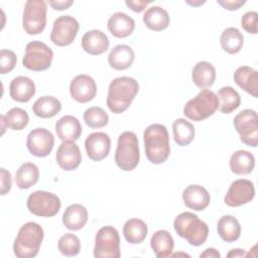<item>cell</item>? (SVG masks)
I'll use <instances>...</instances> for the list:
<instances>
[{"mask_svg": "<svg viewBox=\"0 0 258 258\" xmlns=\"http://www.w3.org/2000/svg\"><path fill=\"white\" fill-rule=\"evenodd\" d=\"M219 108L217 95L211 90H202L195 98L188 100L183 107V114L192 121H203L212 116Z\"/></svg>", "mask_w": 258, "mask_h": 258, "instance_id": "cell-6", "label": "cell"}, {"mask_svg": "<svg viewBox=\"0 0 258 258\" xmlns=\"http://www.w3.org/2000/svg\"><path fill=\"white\" fill-rule=\"evenodd\" d=\"M218 4H220L223 8L233 11L239 9L241 6H243L246 1L245 0H218Z\"/></svg>", "mask_w": 258, "mask_h": 258, "instance_id": "cell-43", "label": "cell"}, {"mask_svg": "<svg viewBox=\"0 0 258 258\" xmlns=\"http://www.w3.org/2000/svg\"><path fill=\"white\" fill-rule=\"evenodd\" d=\"M134 58V50L129 45L118 44L111 49L108 55V62L112 69L123 71L132 66Z\"/></svg>", "mask_w": 258, "mask_h": 258, "instance_id": "cell-24", "label": "cell"}, {"mask_svg": "<svg viewBox=\"0 0 258 258\" xmlns=\"http://www.w3.org/2000/svg\"><path fill=\"white\" fill-rule=\"evenodd\" d=\"M255 166V157L247 150H237L230 158V168L238 175L249 174Z\"/></svg>", "mask_w": 258, "mask_h": 258, "instance_id": "cell-28", "label": "cell"}, {"mask_svg": "<svg viewBox=\"0 0 258 258\" xmlns=\"http://www.w3.org/2000/svg\"><path fill=\"white\" fill-rule=\"evenodd\" d=\"M120 255L118 231L112 226L102 227L95 237L94 256L96 258H119Z\"/></svg>", "mask_w": 258, "mask_h": 258, "instance_id": "cell-9", "label": "cell"}, {"mask_svg": "<svg viewBox=\"0 0 258 258\" xmlns=\"http://www.w3.org/2000/svg\"><path fill=\"white\" fill-rule=\"evenodd\" d=\"M139 158L140 153L136 134L131 131H124L120 134L117 142L116 164L124 171H131L138 165Z\"/></svg>", "mask_w": 258, "mask_h": 258, "instance_id": "cell-5", "label": "cell"}, {"mask_svg": "<svg viewBox=\"0 0 258 258\" xmlns=\"http://www.w3.org/2000/svg\"><path fill=\"white\" fill-rule=\"evenodd\" d=\"M144 148L147 159L153 164L163 163L170 154L169 135L161 124L149 125L144 133Z\"/></svg>", "mask_w": 258, "mask_h": 258, "instance_id": "cell-2", "label": "cell"}, {"mask_svg": "<svg viewBox=\"0 0 258 258\" xmlns=\"http://www.w3.org/2000/svg\"><path fill=\"white\" fill-rule=\"evenodd\" d=\"M53 51L41 41H30L25 46V53L22 59L23 66L33 72L47 70L52 61Z\"/></svg>", "mask_w": 258, "mask_h": 258, "instance_id": "cell-8", "label": "cell"}, {"mask_svg": "<svg viewBox=\"0 0 258 258\" xmlns=\"http://www.w3.org/2000/svg\"><path fill=\"white\" fill-rule=\"evenodd\" d=\"M221 255H220V253L216 250V249H214V248H208V249H206L203 253H201V255H200V257L202 258V257H211V258H219Z\"/></svg>", "mask_w": 258, "mask_h": 258, "instance_id": "cell-46", "label": "cell"}, {"mask_svg": "<svg viewBox=\"0 0 258 258\" xmlns=\"http://www.w3.org/2000/svg\"><path fill=\"white\" fill-rule=\"evenodd\" d=\"M219 110L224 114H230L241 104L239 93L232 87H223L218 91Z\"/></svg>", "mask_w": 258, "mask_h": 258, "instance_id": "cell-36", "label": "cell"}, {"mask_svg": "<svg viewBox=\"0 0 258 258\" xmlns=\"http://www.w3.org/2000/svg\"><path fill=\"white\" fill-rule=\"evenodd\" d=\"M88 221V211L80 204H73L67 207L62 215V224L72 231H77L86 225Z\"/></svg>", "mask_w": 258, "mask_h": 258, "instance_id": "cell-25", "label": "cell"}, {"mask_svg": "<svg viewBox=\"0 0 258 258\" xmlns=\"http://www.w3.org/2000/svg\"><path fill=\"white\" fill-rule=\"evenodd\" d=\"M84 121L90 128H102L109 122V116L101 107H91L84 113Z\"/></svg>", "mask_w": 258, "mask_h": 258, "instance_id": "cell-38", "label": "cell"}, {"mask_svg": "<svg viewBox=\"0 0 258 258\" xmlns=\"http://www.w3.org/2000/svg\"><path fill=\"white\" fill-rule=\"evenodd\" d=\"M80 25L71 15H61L56 18L50 32V40L57 46H67L75 40Z\"/></svg>", "mask_w": 258, "mask_h": 258, "instance_id": "cell-12", "label": "cell"}, {"mask_svg": "<svg viewBox=\"0 0 258 258\" xmlns=\"http://www.w3.org/2000/svg\"><path fill=\"white\" fill-rule=\"evenodd\" d=\"M1 125H2V134L4 133L5 128L11 130H22L26 127L29 121L28 114L25 110L21 108H12L5 115H1Z\"/></svg>", "mask_w": 258, "mask_h": 258, "instance_id": "cell-33", "label": "cell"}, {"mask_svg": "<svg viewBox=\"0 0 258 258\" xmlns=\"http://www.w3.org/2000/svg\"><path fill=\"white\" fill-rule=\"evenodd\" d=\"M61 103L52 96H43L38 98L33 106L32 111L35 116L40 118H51L59 113Z\"/></svg>", "mask_w": 258, "mask_h": 258, "instance_id": "cell-32", "label": "cell"}, {"mask_svg": "<svg viewBox=\"0 0 258 258\" xmlns=\"http://www.w3.org/2000/svg\"><path fill=\"white\" fill-rule=\"evenodd\" d=\"M150 1H125V4L134 12H141L145 9L147 4H149Z\"/></svg>", "mask_w": 258, "mask_h": 258, "instance_id": "cell-44", "label": "cell"}, {"mask_svg": "<svg viewBox=\"0 0 258 258\" xmlns=\"http://www.w3.org/2000/svg\"><path fill=\"white\" fill-rule=\"evenodd\" d=\"M139 91L138 82L130 77L114 79L108 89L107 106L111 112L121 114L131 105Z\"/></svg>", "mask_w": 258, "mask_h": 258, "instance_id": "cell-1", "label": "cell"}, {"mask_svg": "<svg viewBox=\"0 0 258 258\" xmlns=\"http://www.w3.org/2000/svg\"><path fill=\"white\" fill-rule=\"evenodd\" d=\"M191 79L201 89L210 88L216 80V70L209 61H199L191 71Z\"/></svg>", "mask_w": 258, "mask_h": 258, "instance_id": "cell-26", "label": "cell"}, {"mask_svg": "<svg viewBox=\"0 0 258 258\" xmlns=\"http://www.w3.org/2000/svg\"><path fill=\"white\" fill-rule=\"evenodd\" d=\"M17 61V57L12 50L1 49L0 50V73L5 75L10 73Z\"/></svg>", "mask_w": 258, "mask_h": 258, "instance_id": "cell-40", "label": "cell"}, {"mask_svg": "<svg viewBox=\"0 0 258 258\" xmlns=\"http://www.w3.org/2000/svg\"><path fill=\"white\" fill-rule=\"evenodd\" d=\"M42 227L34 222L21 226L13 243V251L18 258H33L37 255L43 240Z\"/></svg>", "mask_w": 258, "mask_h": 258, "instance_id": "cell-3", "label": "cell"}, {"mask_svg": "<svg viewBox=\"0 0 258 258\" xmlns=\"http://www.w3.org/2000/svg\"><path fill=\"white\" fill-rule=\"evenodd\" d=\"M87 155L94 161H100L106 158L110 152L111 139L104 132H94L85 140Z\"/></svg>", "mask_w": 258, "mask_h": 258, "instance_id": "cell-16", "label": "cell"}, {"mask_svg": "<svg viewBox=\"0 0 258 258\" xmlns=\"http://www.w3.org/2000/svg\"><path fill=\"white\" fill-rule=\"evenodd\" d=\"M173 228L179 237L185 239L192 246L203 245L209 235L208 225L190 212L179 214L174 219Z\"/></svg>", "mask_w": 258, "mask_h": 258, "instance_id": "cell-4", "label": "cell"}, {"mask_svg": "<svg viewBox=\"0 0 258 258\" xmlns=\"http://www.w3.org/2000/svg\"><path fill=\"white\" fill-rule=\"evenodd\" d=\"M182 200L188 209L194 211H203L210 205L211 197L204 186L190 184L183 189Z\"/></svg>", "mask_w": 258, "mask_h": 258, "instance_id": "cell-18", "label": "cell"}, {"mask_svg": "<svg viewBox=\"0 0 258 258\" xmlns=\"http://www.w3.org/2000/svg\"><path fill=\"white\" fill-rule=\"evenodd\" d=\"M46 2L43 0H28L24 4L22 27L27 34L41 33L46 25Z\"/></svg>", "mask_w": 258, "mask_h": 258, "instance_id": "cell-7", "label": "cell"}, {"mask_svg": "<svg viewBox=\"0 0 258 258\" xmlns=\"http://www.w3.org/2000/svg\"><path fill=\"white\" fill-rule=\"evenodd\" d=\"M9 94L12 100L19 103H26L35 94V84L27 77L18 76L10 83Z\"/></svg>", "mask_w": 258, "mask_h": 258, "instance_id": "cell-20", "label": "cell"}, {"mask_svg": "<svg viewBox=\"0 0 258 258\" xmlns=\"http://www.w3.org/2000/svg\"><path fill=\"white\" fill-rule=\"evenodd\" d=\"M55 158L57 164L67 171L78 168L82 161L80 148L75 141H62L56 151Z\"/></svg>", "mask_w": 258, "mask_h": 258, "instance_id": "cell-17", "label": "cell"}, {"mask_svg": "<svg viewBox=\"0 0 258 258\" xmlns=\"http://www.w3.org/2000/svg\"><path fill=\"white\" fill-rule=\"evenodd\" d=\"M234 127L240 139L248 146L256 147L258 144V117L254 110L245 109L234 118Z\"/></svg>", "mask_w": 258, "mask_h": 258, "instance_id": "cell-11", "label": "cell"}, {"mask_svg": "<svg viewBox=\"0 0 258 258\" xmlns=\"http://www.w3.org/2000/svg\"><path fill=\"white\" fill-rule=\"evenodd\" d=\"M147 225L137 218L129 219L123 226L124 238L130 244H139L143 242L147 236Z\"/></svg>", "mask_w": 258, "mask_h": 258, "instance_id": "cell-31", "label": "cell"}, {"mask_svg": "<svg viewBox=\"0 0 258 258\" xmlns=\"http://www.w3.org/2000/svg\"><path fill=\"white\" fill-rule=\"evenodd\" d=\"M109 38L101 30L93 29L87 31L82 37L83 49L92 55H100L109 48Z\"/></svg>", "mask_w": 258, "mask_h": 258, "instance_id": "cell-19", "label": "cell"}, {"mask_svg": "<svg viewBox=\"0 0 258 258\" xmlns=\"http://www.w3.org/2000/svg\"><path fill=\"white\" fill-rule=\"evenodd\" d=\"M107 26L113 36L124 38L133 32L135 28V21L126 13L116 12L108 19Z\"/></svg>", "mask_w": 258, "mask_h": 258, "instance_id": "cell-21", "label": "cell"}, {"mask_svg": "<svg viewBox=\"0 0 258 258\" xmlns=\"http://www.w3.org/2000/svg\"><path fill=\"white\" fill-rule=\"evenodd\" d=\"M254 196L255 187L253 182L249 179L241 178L231 183L224 198V202L229 207H240L251 202Z\"/></svg>", "mask_w": 258, "mask_h": 258, "instance_id": "cell-14", "label": "cell"}, {"mask_svg": "<svg viewBox=\"0 0 258 258\" xmlns=\"http://www.w3.org/2000/svg\"><path fill=\"white\" fill-rule=\"evenodd\" d=\"M173 139L179 146L188 145L195 138L196 130L194 125L183 118L176 119L172 124Z\"/></svg>", "mask_w": 258, "mask_h": 258, "instance_id": "cell-37", "label": "cell"}, {"mask_svg": "<svg viewBox=\"0 0 258 258\" xmlns=\"http://www.w3.org/2000/svg\"><path fill=\"white\" fill-rule=\"evenodd\" d=\"M57 248L59 252L64 256H76L81 250V241L76 235L67 233L59 238L57 242Z\"/></svg>", "mask_w": 258, "mask_h": 258, "instance_id": "cell-39", "label": "cell"}, {"mask_svg": "<svg viewBox=\"0 0 258 258\" xmlns=\"http://www.w3.org/2000/svg\"><path fill=\"white\" fill-rule=\"evenodd\" d=\"M150 246L157 258L169 257L173 251V238L166 230L156 231L151 237Z\"/></svg>", "mask_w": 258, "mask_h": 258, "instance_id": "cell-27", "label": "cell"}, {"mask_svg": "<svg viewBox=\"0 0 258 258\" xmlns=\"http://www.w3.org/2000/svg\"><path fill=\"white\" fill-rule=\"evenodd\" d=\"M0 173H1V195L4 196L11 189L12 178H11V173L7 171L5 168H1Z\"/></svg>", "mask_w": 258, "mask_h": 258, "instance_id": "cell-42", "label": "cell"}, {"mask_svg": "<svg viewBox=\"0 0 258 258\" xmlns=\"http://www.w3.org/2000/svg\"><path fill=\"white\" fill-rule=\"evenodd\" d=\"M39 178L38 167L32 162H25L19 166L15 174V183L21 189L34 185Z\"/></svg>", "mask_w": 258, "mask_h": 258, "instance_id": "cell-34", "label": "cell"}, {"mask_svg": "<svg viewBox=\"0 0 258 258\" xmlns=\"http://www.w3.org/2000/svg\"><path fill=\"white\" fill-rule=\"evenodd\" d=\"M143 22L149 29L160 31L169 25L170 18L166 10L160 6H152L145 11L143 15Z\"/></svg>", "mask_w": 258, "mask_h": 258, "instance_id": "cell-29", "label": "cell"}, {"mask_svg": "<svg viewBox=\"0 0 258 258\" xmlns=\"http://www.w3.org/2000/svg\"><path fill=\"white\" fill-rule=\"evenodd\" d=\"M245 255V250L243 249H233L227 254L228 257H244Z\"/></svg>", "mask_w": 258, "mask_h": 258, "instance_id": "cell-47", "label": "cell"}, {"mask_svg": "<svg viewBox=\"0 0 258 258\" xmlns=\"http://www.w3.org/2000/svg\"><path fill=\"white\" fill-rule=\"evenodd\" d=\"M55 132L61 141H76L82 134V125L76 117L67 115L56 121Z\"/></svg>", "mask_w": 258, "mask_h": 258, "instance_id": "cell-22", "label": "cell"}, {"mask_svg": "<svg viewBox=\"0 0 258 258\" xmlns=\"http://www.w3.org/2000/svg\"><path fill=\"white\" fill-rule=\"evenodd\" d=\"M220 42L227 53L235 54L241 50L244 44V36L238 28L228 27L222 32Z\"/></svg>", "mask_w": 258, "mask_h": 258, "instance_id": "cell-35", "label": "cell"}, {"mask_svg": "<svg viewBox=\"0 0 258 258\" xmlns=\"http://www.w3.org/2000/svg\"><path fill=\"white\" fill-rule=\"evenodd\" d=\"M257 19L258 14L255 11L246 12L241 19V25L245 31L248 33L256 34L257 33Z\"/></svg>", "mask_w": 258, "mask_h": 258, "instance_id": "cell-41", "label": "cell"}, {"mask_svg": "<svg viewBox=\"0 0 258 258\" xmlns=\"http://www.w3.org/2000/svg\"><path fill=\"white\" fill-rule=\"evenodd\" d=\"M74 1L72 0H62V1H48V4L54 9V10H64L68 9L71 5H73Z\"/></svg>", "mask_w": 258, "mask_h": 258, "instance_id": "cell-45", "label": "cell"}, {"mask_svg": "<svg viewBox=\"0 0 258 258\" xmlns=\"http://www.w3.org/2000/svg\"><path fill=\"white\" fill-rule=\"evenodd\" d=\"M27 209L30 213L38 217H53L55 216L61 206L59 198L49 191L36 190L27 198Z\"/></svg>", "mask_w": 258, "mask_h": 258, "instance_id": "cell-10", "label": "cell"}, {"mask_svg": "<svg viewBox=\"0 0 258 258\" xmlns=\"http://www.w3.org/2000/svg\"><path fill=\"white\" fill-rule=\"evenodd\" d=\"M70 94L78 103H88L96 97L97 84L88 75H78L70 84Z\"/></svg>", "mask_w": 258, "mask_h": 258, "instance_id": "cell-15", "label": "cell"}, {"mask_svg": "<svg viewBox=\"0 0 258 258\" xmlns=\"http://www.w3.org/2000/svg\"><path fill=\"white\" fill-rule=\"evenodd\" d=\"M54 144L52 133L45 128H35L31 130L26 138V146L28 151L37 157L47 156Z\"/></svg>", "mask_w": 258, "mask_h": 258, "instance_id": "cell-13", "label": "cell"}, {"mask_svg": "<svg viewBox=\"0 0 258 258\" xmlns=\"http://www.w3.org/2000/svg\"><path fill=\"white\" fill-rule=\"evenodd\" d=\"M235 83L248 94L254 98L258 96V73L256 70L242 66L239 67L234 73Z\"/></svg>", "mask_w": 258, "mask_h": 258, "instance_id": "cell-23", "label": "cell"}, {"mask_svg": "<svg viewBox=\"0 0 258 258\" xmlns=\"http://www.w3.org/2000/svg\"><path fill=\"white\" fill-rule=\"evenodd\" d=\"M217 230L219 236L228 243L235 242L241 235V226L239 221L230 215H225L220 218Z\"/></svg>", "mask_w": 258, "mask_h": 258, "instance_id": "cell-30", "label": "cell"}]
</instances>
